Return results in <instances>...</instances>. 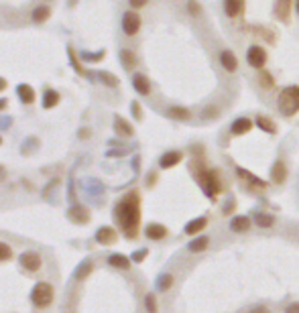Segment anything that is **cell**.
Wrapping results in <instances>:
<instances>
[{
	"label": "cell",
	"mask_w": 299,
	"mask_h": 313,
	"mask_svg": "<svg viewBox=\"0 0 299 313\" xmlns=\"http://www.w3.org/2000/svg\"><path fill=\"white\" fill-rule=\"evenodd\" d=\"M5 88H7V80H5V77H0V92H3Z\"/></svg>",
	"instance_id": "obj_43"
},
{
	"label": "cell",
	"mask_w": 299,
	"mask_h": 313,
	"mask_svg": "<svg viewBox=\"0 0 299 313\" xmlns=\"http://www.w3.org/2000/svg\"><path fill=\"white\" fill-rule=\"evenodd\" d=\"M253 220L248 216H236L230 220V230L236 232V234H242V232H248V228H251Z\"/></svg>",
	"instance_id": "obj_14"
},
{
	"label": "cell",
	"mask_w": 299,
	"mask_h": 313,
	"mask_svg": "<svg viewBox=\"0 0 299 313\" xmlns=\"http://www.w3.org/2000/svg\"><path fill=\"white\" fill-rule=\"evenodd\" d=\"M132 88L140 96H148V94H151V82H148V77L142 75V73H134L132 75Z\"/></svg>",
	"instance_id": "obj_12"
},
{
	"label": "cell",
	"mask_w": 299,
	"mask_h": 313,
	"mask_svg": "<svg viewBox=\"0 0 299 313\" xmlns=\"http://www.w3.org/2000/svg\"><path fill=\"white\" fill-rule=\"evenodd\" d=\"M120 63H122L124 69H132L136 65V55L132 53L130 49H122L120 51Z\"/></svg>",
	"instance_id": "obj_22"
},
{
	"label": "cell",
	"mask_w": 299,
	"mask_h": 313,
	"mask_svg": "<svg viewBox=\"0 0 299 313\" xmlns=\"http://www.w3.org/2000/svg\"><path fill=\"white\" fill-rule=\"evenodd\" d=\"M267 61H269V53H267V49L263 47V45H251L246 49V63L251 65L253 69H257V71H261V69H265V65H267Z\"/></svg>",
	"instance_id": "obj_4"
},
{
	"label": "cell",
	"mask_w": 299,
	"mask_h": 313,
	"mask_svg": "<svg viewBox=\"0 0 299 313\" xmlns=\"http://www.w3.org/2000/svg\"><path fill=\"white\" fill-rule=\"evenodd\" d=\"M173 285V275H161L159 279H157V287H159V291H167L169 287Z\"/></svg>",
	"instance_id": "obj_31"
},
{
	"label": "cell",
	"mask_w": 299,
	"mask_h": 313,
	"mask_svg": "<svg viewBox=\"0 0 299 313\" xmlns=\"http://www.w3.org/2000/svg\"><path fill=\"white\" fill-rule=\"evenodd\" d=\"M11 254H13L11 246H9V244H5V242H0V260H9V258H11Z\"/></svg>",
	"instance_id": "obj_35"
},
{
	"label": "cell",
	"mask_w": 299,
	"mask_h": 313,
	"mask_svg": "<svg viewBox=\"0 0 299 313\" xmlns=\"http://www.w3.org/2000/svg\"><path fill=\"white\" fill-rule=\"evenodd\" d=\"M255 124H257L263 132H267V134H277V124H275L269 116H265V114H259V116L255 118Z\"/></svg>",
	"instance_id": "obj_17"
},
{
	"label": "cell",
	"mask_w": 299,
	"mask_h": 313,
	"mask_svg": "<svg viewBox=\"0 0 299 313\" xmlns=\"http://www.w3.org/2000/svg\"><path fill=\"white\" fill-rule=\"evenodd\" d=\"M90 269H92V263H84V265L78 269V273H76V279H84V277L90 273Z\"/></svg>",
	"instance_id": "obj_36"
},
{
	"label": "cell",
	"mask_w": 299,
	"mask_h": 313,
	"mask_svg": "<svg viewBox=\"0 0 299 313\" xmlns=\"http://www.w3.org/2000/svg\"><path fill=\"white\" fill-rule=\"evenodd\" d=\"M222 11L228 19H238L244 13V0H222Z\"/></svg>",
	"instance_id": "obj_9"
},
{
	"label": "cell",
	"mask_w": 299,
	"mask_h": 313,
	"mask_svg": "<svg viewBox=\"0 0 299 313\" xmlns=\"http://www.w3.org/2000/svg\"><path fill=\"white\" fill-rule=\"evenodd\" d=\"M248 313H269V309L265 305H255V307L248 309Z\"/></svg>",
	"instance_id": "obj_40"
},
{
	"label": "cell",
	"mask_w": 299,
	"mask_h": 313,
	"mask_svg": "<svg viewBox=\"0 0 299 313\" xmlns=\"http://www.w3.org/2000/svg\"><path fill=\"white\" fill-rule=\"evenodd\" d=\"M181 159H183V152H179V150H169V152H165L161 159H159V167H161V169H171V167L179 165Z\"/></svg>",
	"instance_id": "obj_11"
},
{
	"label": "cell",
	"mask_w": 299,
	"mask_h": 313,
	"mask_svg": "<svg viewBox=\"0 0 299 313\" xmlns=\"http://www.w3.org/2000/svg\"><path fill=\"white\" fill-rule=\"evenodd\" d=\"M59 102V94L55 90H47L43 94V108H55Z\"/></svg>",
	"instance_id": "obj_25"
},
{
	"label": "cell",
	"mask_w": 299,
	"mask_h": 313,
	"mask_svg": "<svg viewBox=\"0 0 299 313\" xmlns=\"http://www.w3.org/2000/svg\"><path fill=\"white\" fill-rule=\"evenodd\" d=\"M144 307H146L148 313H157V303H155V295L153 293H148L144 297Z\"/></svg>",
	"instance_id": "obj_33"
},
{
	"label": "cell",
	"mask_w": 299,
	"mask_h": 313,
	"mask_svg": "<svg viewBox=\"0 0 299 313\" xmlns=\"http://www.w3.org/2000/svg\"><path fill=\"white\" fill-rule=\"evenodd\" d=\"M98 75H100V80H102L106 86H112V88L118 86V80H116L112 73H108V71H102V73H98Z\"/></svg>",
	"instance_id": "obj_34"
},
{
	"label": "cell",
	"mask_w": 299,
	"mask_h": 313,
	"mask_svg": "<svg viewBox=\"0 0 299 313\" xmlns=\"http://www.w3.org/2000/svg\"><path fill=\"white\" fill-rule=\"evenodd\" d=\"M293 0H277L275 3V15L277 19H281L283 23H289V9H291Z\"/></svg>",
	"instance_id": "obj_19"
},
{
	"label": "cell",
	"mask_w": 299,
	"mask_h": 313,
	"mask_svg": "<svg viewBox=\"0 0 299 313\" xmlns=\"http://www.w3.org/2000/svg\"><path fill=\"white\" fill-rule=\"evenodd\" d=\"M122 31L128 37H132V35H136L140 31V17H138L136 11H126L122 15Z\"/></svg>",
	"instance_id": "obj_7"
},
{
	"label": "cell",
	"mask_w": 299,
	"mask_h": 313,
	"mask_svg": "<svg viewBox=\"0 0 299 313\" xmlns=\"http://www.w3.org/2000/svg\"><path fill=\"white\" fill-rule=\"evenodd\" d=\"M0 144H3V138H0Z\"/></svg>",
	"instance_id": "obj_46"
},
{
	"label": "cell",
	"mask_w": 299,
	"mask_h": 313,
	"mask_svg": "<svg viewBox=\"0 0 299 313\" xmlns=\"http://www.w3.org/2000/svg\"><path fill=\"white\" fill-rule=\"evenodd\" d=\"M167 118H171V120H179V122H183V120H189L191 118V112H189V108H183V106H171V108H167Z\"/></svg>",
	"instance_id": "obj_16"
},
{
	"label": "cell",
	"mask_w": 299,
	"mask_h": 313,
	"mask_svg": "<svg viewBox=\"0 0 299 313\" xmlns=\"http://www.w3.org/2000/svg\"><path fill=\"white\" fill-rule=\"evenodd\" d=\"M259 86L265 88V90H273L275 88V80H273V75L267 69H261L259 71Z\"/></svg>",
	"instance_id": "obj_29"
},
{
	"label": "cell",
	"mask_w": 299,
	"mask_h": 313,
	"mask_svg": "<svg viewBox=\"0 0 299 313\" xmlns=\"http://www.w3.org/2000/svg\"><path fill=\"white\" fill-rule=\"evenodd\" d=\"M277 106L283 116H293L299 112V86H287L279 92Z\"/></svg>",
	"instance_id": "obj_2"
},
{
	"label": "cell",
	"mask_w": 299,
	"mask_h": 313,
	"mask_svg": "<svg viewBox=\"0 0 299 313\" xmlns=\"http://www.w3.org/2000/svg\"><path fill=\"white\" fill-rule=\"evenodd\" d=\"M285 179H287V165L279 159V161H275V165L271 169V181L275 185H281V183H285Z\"/></svg>",
	"instance_id": "obj_13"
},
{
	"label": "cell",
	"mask_w": 299,
	"mask_h": 313,
	"mask_svg": "<svg viewBox=\"0 0 299 313\" xmlns=\"http://www.w3.org/2000/svg\"><path fill=\"white\" fill-rule=\"evenodd\" d=\"M208 226V218H195V220H191L187 226H185V234L187 236H195V234H199V232H202L204 228Z\"/></svg>",
	"instance_id": "obj_20"
},
{
	"label": "cell",
	"mask_w": 299,
	"mask_h": 313,
	"mask_svg": "<svg viewBox=\"0 0 299 313\" xmlns=\"http://www.w3.org/2000/svg\"><path fill=\"white\" fill-rule=\"evenodd\" d=\"M144 234H146V238H151V240H161V238L167 236V228L161 226V224H148L144 228Z\"/></svg>",
	"instance_id": "obj_21"
},
{
	"label": "cell",
	"mask_w": 299,
	"mask_h": 313,
	"mask_svg": "<svg viewBox=\"0 0 299 313\" xmlns=\"http://www.w3.org/2000/svg\"><path fill=\"white\" fill-rule=\"evenodd\" d=\"M96 240H98V244H112V242H116V230L114 228H110V226H104V228H100L98 232H96Z\"/></svg>",
	"instance_id": "obj_15"
},
{
	"label": "cell",
	"mask_w": 299,
	"mask_h": 313,
	"mask_svg": "<svg viewBox=\"0 0 299 313\" xmlns=\"http://www.w3.org/2000/svg\"><path fill=\"white\" fill-rule=\"evenodd\" d=\"M31 301L37 305V307H47V305H51L53 301V287L41 281L35 285V289L31 291Z\"/></svg>",
	"instance_id": "obj_5"
},
{
	"label": "cell",
	"mask_w": 299,
	"mask_h": 313,
	"mask_svg": "<svg viewBox=\"0 0 299 313\" xmlns=\"http://www.w3.org/2000/svg\"><path fill=\"white\" fill-rule=\"evenodd\" d=\"M7 104H9V102H7V100H5V98H3V100H0V110H3V108H5V106H7Z\"/></svg>",
	"instance_id": "obj_45"
},
{
	"label": "cell",
	"mask_w": 299,
	"mask_h": 313,
	"mask_svg": "<svg viewBox=\"0 0 299 313\" xmlns=\"http://www.w3.org/2000/svg\"><path fill=\"white\" fill-rule=\"evenodd\" d=\"M187 13L191 17H202V5L197 0H187Z\"/></svg>",
	"instance_id": "obj_32"
},
{
	"label": "cell",
	"mask_w": 299,
	"mask_h": 313,
	"mask_svg": "<svg viewBox=\"0 0 299 313\" xmlns=\"http://www.w3.org/2000/svg\"><path fill=\"white\" fill-rule=\"evenodd\" d=\"M146 3H148V0H128V5H130L134 11H138V9H142V7H146Z\"/></svg>",
	"instance_id": "obj_37"
},
{
	"label": "cell",
	"mask_w": 299,
	"mask_h": 313,
	"mask_svg": "<svg viewBox=\"0 0 299 313\" xmlns=\"http://www.w3.org/2000/svg\"><path fill=\"white\" fill-rule=\"evenodd\" d=\"M5 177H7V169H5L3 165H0V181H3Z\"/></svg>",
	"instance_id": "obj_42"
},
{
	"label": "cell",
	"mask_w": 299,
	"mask_h": 313,
	"mask_svg": "<svg viewBox=\"0 0 299 313\" xmlns=\"http://www.w3.org/2000/svg\"><path fill=\"white\" fill-rule=\"evenodd\" d=\"M17 92H19V98H21L25 104H33V100H35V92H33V88H31V86L21 84V86L17 88Z\"/></svg>",
	"instance_id": "obj_28"
},
{
	"label": "cell",
	"mask_w": 299,
	"mask_h": 313,
	"mask_svg": "<svg viewBox=\"0 0 299 313\" xmlns=\"http://www.w3.org/2000/svg\"><path fill=\"white\" fill-rule=\"evenodd\" d=\"M108 265H110V267H118V269H128L130 260H128L124 254H112V256L108 258Z\"/></svg>",
	"instance_id": "obj_30"
},
{
	"label": "cell",
	"mask_w": 299,
	"mask_h": 313,
	"mask_svg": "<svg viewBox=\"0 0 299 313\" xmlns=\"http://www.w3.org/2000/svg\"><path fill=\"white\" fill-rule=\"evenodd\" d=\"M208 244H210V238H208V236H199V238H193V240L187 244V248H189L191 252H202V250L208 248Z\"/></svg>",
	"instance_id": "obj_26"
},
{
	"label": "cell",
	"mask_w": 299,
	"mask_h": 313,
	"mask_svg": "<svg viewBox=\"0 0 299 313\" xmlns=\"http://www.w3.org/2000/svg\"><path fill=\"white\" fill-rule=\"evenodd\" d=\"M195 179H197L199 185H202L204 193H206L210 199H216L218 193L222 191L220 177H218V173H216L214 169H199V171L195 173Z\"/></svg>",
	"instance_id": "obj_3"
},
{
	"label": "cell",
	"mask_w": 299,
	"mask_h": 313,
	"mask_svg": "<svg viewBox=\"0 0 299 313\" xmlns=\"http://www.w3.org/2000/svg\"><path fill=\"white\" fill-rule=\"evenodd\" d=\"M253 222H255L257 226H261V228H271V226L275 224V218H273L271 214H263V212H257V214L253 216Z\"/></svg>",
	"instance_id": "obj_27"
},
{
	"label": "cell",
	"mask_w": 299,
	"mask_h": 313,
	"mask_svg": "<svg viewBox=\"0 0 299 313\" xmlns=\"http://www.w3.org/2000/svg\"><path fill=\"white\" fill-rule=\"evenodd\" d=\"M293 9H295V13L299 15V0H293Z\"/></svg>",
	"instance_id": "obj_44"
},
{
	"label": "cell",
	"mask_w": 299,
	"mask_h": 313,
	"mask_svg": "<svg viewBox=\"0 0 299 313\" xmlns=\"http://www.w3.org/2000/svg\"><path fill=\"white\" fill-rule=\"evenodd\" d=\"M21 267L25 271H31V273L39 271L41 269V256L37 252H23L21 254Z\"/></svg>",
	"instance_id": "obj_10"
},
{
	"label": "cell",
	"mask_w": 299,
	"mask_h": 313,
	"mask_svg": "<svg viewBox=\"0 0 299 313\" xmlns=\"http://www.w3.org/2000/svg\"><path fill=\"white\" fill-rule=\"evenodd\" d=\"M49 17H51V9H49L47 5H41V7H37V9L33 11V15H31V19H33L35 23H45Z\"/></svg>",
	"instance_id": "obj_23"
},
{
	"label": "cell",
	"mask_w": 299,
	"mask_h": 313,
	"mask_svg": "<svg viewBox=\"0 0 299 313\" xmlns=\"http://www.w3.org/2000/svg\"><path fill=\"white\" fill-rule=\"evenodd\" d=\"M114 128H116V132L122 134V136H132V132H134L132 126H130L122 116H116V118H114Z\"/></svg>",
	"instance_id": "obj_24"
},
{
	"label": "cell",
	"mask_w": 299,
	"mask_h": 313,
	"mask_svg": "<svg viewBox=\"0 0 299 313\" xmlns=\"http://www.w3.org/2000/svg\"><path fill=\"white\" fill-rule=\"evenodd\" d=\"M253 126H255V122L248 118V116H238V118L232 120V124H230V134L242 136V134H246V132H251Z\"/></svg>",
	"instance_id": "obj_8"
},
{
	"label": "cell",
	"mask_w": 299,
	"mask_h": 313,
	"mask_svg": "<svg viewBox=\"0 0 299 313\" xmlns=\"http://www.w3.org/2000/svg\"><path fill=\"white\" fill-rule=\"evenodd\" d=\"M144 256H146V250L142 248V250H136L132 254V260H134V263H140V260H144Z\"/></svg>",
	"instance_id": "obj_39"
},
{
	"label": "cell",
	"mask_w": 299,
	"mask_h": 313,
	"mask_svg": "<svg viewBox=\"0 0 299 313\" xmlns=\"http://www.w3.org/2000/svg\"><path fill=\"white\" fill-rule=\"evenodd\" d=\"M116 218L124 230L126 236H136V228H138V220H140V207H138V197L134 193L126 195L120 205H118V210H116Z\"/></svg>",
	"instance_id": "obj_1"
},
{
	"label": "cell",
	"mask_w": 299,
	"mask_h": 313,
	"mask_svg": "<svg viewBox=\"0 0 299 313\" xmlns=\"http://www.w3.org/2000/svg\"><path fill=\"white\" fill-rule=\"evenodd\" d=\"M67 216H69V220H73L78 224H86L90 220V214H88V210L84 205H73L71 210L67 212Z\"/></svg>",
	"instance_id": "obj_18"
},
{
	"label": "cell",
	"mask_w": 299,
	"mask_h": 313,
	"mask_svg": "<svg viewBox=\"0 0 299 313\" xmlns=\"http://www.w3.org/2000/svg\"><path fill=\"white\" fill-rule=\"evenodd\" d=\"M218 61L222 65V69L226 73H236L238 71V57L232 49H220V53H218Z\"/></svg>",
	"instance_id": "obj_6"
},
{
	"label": "cell",
	"mask_w": 299,
	"mask_h": 313,
	"mask_svg": "<svg viewBox=\"0 0 299 313\" xmlns=\"http://www.w3.org/2000/svg\"><path fill=\"white\" fill-rule=\"evenodd\" d=\"M285 313H299V303L297 301L295 303H289L287 309H285Z\"/></svg>",
	"instance_id": "obj_41"
},
{
	"label": "cell",
	"mask_w": 299,
	"mask_h": 313,
	"mask_svg": "<svg viewBox=\"0 0 299 313\" xmlns=\"http://www.w3.org/2000/svg\"><path fill=\"white\" fill-rule=\"evenodd\" d=\"M130 108H132L134 118H136V120H140V118H142V114H140V104H138V102H132V106H130Z\"/></svg>",
	"instance_id": "obj_38"
}]
</instances>
